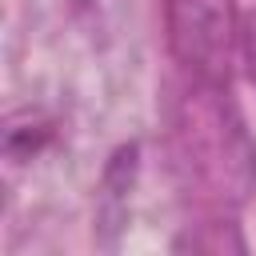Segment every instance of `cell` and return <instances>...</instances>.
Masks as SVG:
<instances>
[{
  "mask_svg": "<svg viewBox=\"0 0 256 256\" xmlns=\"http://www.w3.org/2000/svg\"><path fill=\"white\" fill-rule=\"evenodd\" d=\"M172 168L188 196L212 208H240L256 188V144L228 84L192 80L172 120Z\"/></svg>",
  "mask_w": 256,
  "mask_h": 256,
  "instance_id": "cell-1",
  "label": "cell"
},
{
  "mask_svg": "<svg viewBox=\"0 0 256 256\" xmlns=\"http://www.w3.org/2000/svg\"><path fill=\"white\" fill-rule=\"evenodd\" d=\"M168 48L192 80L228 84L240 52L236 0H164Z\"/></svg>",
  "mask_w": 256,
  "mask_h": 256,
  "instance_id": "cell-2",
  "label": "cell"
},
{
  "mask_svg": "<svg viewBox=\"0 0 256 256\" xmlns=\"http://www.w3.org/2000/svg\"><path fill=\"white\" fill-rule=\"evenodd\" d=\"M244 52H248V68H252V80H256V12L244 24Z\"/></svg>",
  "mask_w": 256,
  "mask_h": 256,
  "instance_id": "cell-3",
  "label": "cell"
}]
</instances>
